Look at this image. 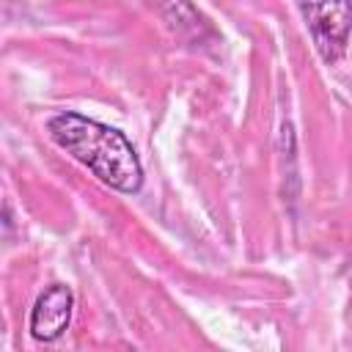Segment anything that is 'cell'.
<instances>
[{
  "instance_id": "7a4b0ae2",
  "label": "cell",
  "mask_w": 352,
  "mask_h": 352,
  "mask_svg": "<svg viewBox=\"0 0 352 352\" xmlns=\"http://www.w3.org/2000/svg\"><path fill=\"white\" fill-rule=\"evenodd\" d=\"M324 63H336L352 33V0H294Z\"/></svg>"
},
{
  "instance_id": "3957f363",
  "label": "cell",
  "mask_w": 352,
  "mask_h": 352,
  "mask_svg": "<svg viewBox=\"0 0 352 352\" xmlns=\"http://www.w3.org/2000/svg\"><path fill=\"white\" fill-rule=\"evenodd\" d=\"M72 308H74V294L63 283L47 286L33 311H30V333L38 341H55L63 336V330L72 322Z\"/></svg>"
},
{
  "instance_id": "6da1fadb",
  "label": "cell",
  "mask_w": 352,
  "mask_h": 352,
  "mask_svg": "<svg viewBox=\"0 0 352 352\" xmlns=\"http://www.w3.org/2000/svg\"><path fill=\"white\" fill-rule=\"evenodd\" d=\"M50 138L82 162L99 182L110 184L121 192H138L143 184V165L138 160L135 146L124 138V132L85 118L80 113H58L47 121Z\"/></svg>"
}]
</instances>
